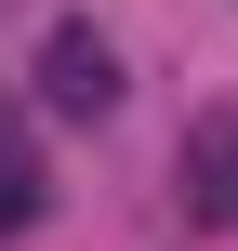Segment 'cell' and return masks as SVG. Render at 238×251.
<instances>
[{"mask_svg": "<svg viewBox=\"0 0 238 251\" xmlns=\"http://www.w3.org/2000/svg\"><path fill=\"white\" fill-rule=\"evenodd\" d=\"M13 225H40V132L13 119V93H0V238Z\"/></svg>", "mask_w": 238, "mask_h": 251, "instance_id": "2", "label": "cell"}, {"mask_svg": "<svg viewBox=\"0 0 238 251\" xmlns=\"http://www.w3.org/2000/svg\"><path fill=\"white\" fill-rule=\"evenodd\" d=\"M185 212H238V119H212L185 146Z\"/></svg>", "mask_w": 238, "mask_h": 251, "instance_id": "3", "label": "cell"}, {"mask_svg": "<svg viewBox=\"0 0 238 251\" xmlns=\"http://www.w3.org/2000/svg\"><path fill=\"white\" fill-rule=\"evenodd\" d=\"M40 79H53V106H66V119H106V106H119V53H106L93 26H53Z\"/></svg>", "mask_w": 238, "mask_h": 251, "instance_id": "1", "label": "cell"}]
</instances>
